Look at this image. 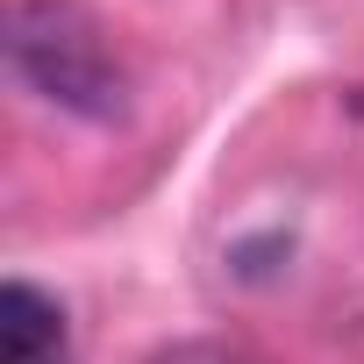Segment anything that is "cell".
I'll use <instances>...</instances> for the list:
<instances>
[{"instance_id":"1","label":"cell","mask_w":364,"mask_h":364,"mask_svg":"<svg viewBox=\"0 0 364 364\" xmlns=\"http://www.w3.org/2000/svg\"><path fill=\"white\" fill-rule=\"evenodd\" d=\"M8 65L29 93L79 122L129 114V72L107 50V29L79 0H15L8 8Z\"/></svg>"},{"instance_id":"2","label":"cell","mask_w":364,"mask_h":364,"mask_svg":"<svg viewBox=\"0 0 364 364\" xmlns=\"http://www.w3.org/2000/svg\"><path fill=\"white\" fill-rule=\"evenodd\" d=\"M0 364H65V307L29 279L0 286Z\"/></svg>"},{"instance_id":"3","label":"cell","mask_w":364,"mask_h":364,"mask_svg":"<svg viewBox=\"0 0 364 364\" xmlns=\"http://www.w3.org/2000/svg\"><path fill=\"white\" fill-rule=\"evenodd\" d=\"M157 364H229L222 350H208V343H186V350H164Z\"/></svg>"}]
</instances>
